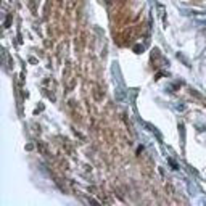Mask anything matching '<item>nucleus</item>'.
<instances>
[{"instance_id": "nucleus-4", "label": "nucleus", "mask_w": 206, "mask_h": 206, "mask_svg": "<svg viewBox=\"0 0 206 206\" xmlns=\"http://www.w3.org/2000/svg\"><path fill=\"white\" fill-rule=\"evenodd\" d=\"M134 50L137 52V53H140V52L143 50V45H135V47H134Z\"/></svg>"}, {"instance_id": "nucleus-2", "label": "nucleus", "mask_w": 206, "mask_h": 206, "mask_svg": "<svg viewBox=\"0 0 206 206\" xmlns=\"http://www.w3.org/2000/svg\"><path fill=\"white\" fill-rule=\"evenodd\" d=\"M116 98H118V101H123L124 100V90H121V89H119V90L116 92Z\"/></svg>"}, {"instance_id": "nucleus-3", "label": "nucleus", "mask_w": 206, "mask_h": 206, "mask_svg": "<svg viewBox=\"0 0 206 206\" xmlns=\"http://www.w3.org/2000/svg\"><path fill=\"white\" fill-rule=\"evenodd\" d=\"M10 24H11V15H8L5 20V27H10Z\"/></svg>"}, {"instance_id": "nucleus-5", "label": "nucleus", "mask_w": 206, "mask_h": 206, "mask_svg": "<svg viewBox=\"0 0 206 206\" xmlns=\"http://www.w3.org/2000/svg\"><path fill=\"white\" fill-rule=\"evenodd\" d=\"M176 108H177V110H179V111H184V110H185V105H177V106H176Z\"/></svg>"}, {"instance_id": "nucleus-1", "label": "nucleus", "mask_w": 206, "mask_h": 206, "mask_svg": "<svg viewBox=\"0 0 206 206\" xmlns=\"http://www.w3.org/2000/svg\"><path fill=\"white\" fill-rule=\"evenodd\" d=\"M167 163H169V164H171V167H172V169H179V164H177V163H176V160H174V158H169V160H167Z\"/></svg>"}]
</instances>
